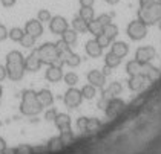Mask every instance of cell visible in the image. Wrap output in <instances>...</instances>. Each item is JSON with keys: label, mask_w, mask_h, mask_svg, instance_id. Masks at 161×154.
Returning <instances> with one entry per match:
<instances>
[{"label": "cell", "mask_w": 161, "mask_h": 154, "mask_svg": "<svg viewBox=\"0 0 161 154\" xmlns=\"http://www.w3.org/2000/svg\"><path fill=\"white\" fill-rule=\"evenodd\" d=\"M43 110L42 104L37 99V92L34 90H25L22 93V104H20V111L25 116H36Z\"/></svg>", "instance_id": "obj_1"}, {"label": "cell", "mask_w": 161, "mask_h": 154, "mask_svg": "<svg viewBox=\"0 0 161 154\" xmlns=\"http://www.w3.org/2000/svg\"><path fill=\"white\" fill-rule=\"evenodd\" d=\"M36 52H37L38 58H40V61L43 64H48V66L58 64V66H62L60 58H58V52H57V48H55V43H45L38 49H36Z\"/></svg>", "instance_id": "obj_2"}, {"label": "cell", "mask_w": 161, "mask_h": 154, "mask_svg": "<svg viewBox=\"0 0 161 154\" xmlns=\"http://www.w3.org/2000/svg\"><path fill=\"white\" fill-rule=\"evenodd\" d=\"M138 18L147 26L158 23L161 20V3L155 0L150 6L144 8V9H138Z\"/></svg>", "instance_id": "obj_3"}, {"label": "cell", "mask_w": 161, "mask_h": 154, "mask_svg": "<svg viewBox=\"0 0 161 154\" xmlns=\"http://www.w3.org/2000/svg\"><path fill=\"white\" fill-rule=\"evenodd\" d=\"M147 34V24L143 23L140 18L138 20H134V22H130L129 26H127V35L129 38H132V40H143L144 37Z\"/></svg>", "instance_id": "obj_4"}, {"label": "cell", "mask_w": 161, "mask_h": 154, "mask_svg": "<svg viewBox=\"0 0 161 154\" xmlns=\"http://www.w3.org/2000/svg\"><path fill=\"white\" fill-rule=\"evenodd\" d=\"M63 101H64V104L69 107V108L78 107L81 104V101H83L81 90H78V89H75V87H69L68 92H66L64 96H63Z\"/></svg>", "instance_id": "obj_5"}, {"label": "cell", "mask_w": 161, "mask_h": 154, "mask_svg": "<svg viewBox=\"0 0 161 154\" xmlns=\"http://www.w3.org/2000/svg\"><path fill=\"white\" fill-rule=\"evenodd\" d=\"M124 108H126V104H124L123 99H120V98H112L111 101H109V105L106 107V116L109 119H115L120 113H123Z\"/></svg>", "instance_id": "obj_6"}, {"label": "cell", "mask_w": 161, "mask_h": 154, "mask_svg": "<svg viewBox=\"0 0 161 154\" xmlns=\"http://www.w3.org/2000/svg\"><path fill=\"white\" fill-rule=\"evenodd\" d=\"M8 78L13 81H20L25 75V63H6Z\"/></svg>", "instance_id": "obj_7"}, {"label": "cell", "mask_w": 161, "mask_h": 154, "mask_svg": "<svg viewBox=\"0 0 161 154\" xmlns=\"http://www.w3.org/2000/svg\"><path fill=\"white\" fill-rule=\"evenodd\" d=\"M155 55H157L155 48H152V46H141V48L136 49L135 59L138 63H141V64H146V63H150L152 59L155 58Z\"/></svg>", "instance_id": "obj_8"}, {"label": "cell", "mask_w": 161, "mask_h": 154, "mask_svg": "<svg viewBox=\"0 0 161 154\" xmlns=\"http://www.w3.org/2000/svg\"><path fill=\"white\" fill-rule=\"evenodd\" d=\"M69 28L68 24V20L62 17V15H54L49 22V29L52 34H57V35H62L63 32Z\"/></svg>", "instance_id": "obj_9"}, {"label": "cell", "mask_w": 161, "mask_h": 154, "mask_svg": "<svg viewBox=\"0 0 161 154\" xmlns=\"http://www.w3.org/2000/svg\"><path fill=\"white\" fill-rule=\"evenodd\" d=\"M25 32L29 34V35L36 37V38H38V37L43 34V24H42V22L38 18H31L25 24Z\"/></svg>", "instance_id": "obj_10"}, {"label": "cell", "mask_w": 161, "mask_h": 154, "mask_svg": "<svg viewBox=\"0 0 161 154\" xmlns=\"http://www.w3.org/2000/svg\"><path fill=\"white\" fill-rule=\"evenodd\" d=\"M46 80L49 83H58L60 80H63V70H62V66L58 64H51L48 67V70L45 73Z\"/></svg>", "instance_id": "obj_11"}, {"label": "cell", "mask_w": 161, "mask_h": 154, "mask_svg": "<svg viewBox=\"0 0 161 154\" xmlns=\"http://www.w3.org/2000/svg\"><path fill=\"white\" fill-rule=\"evenodd\" d=\"M42 64H43V63L40 61L37 52L34 50L31 55H28V57L25 58V70H28V72H37V70H40Z\"/></svg>", "instance_id": "obj_12"}, {"label": "cell", "mask_w": 161, "mask_h": 154, "mask_svg": "<svg viewBox=\"0 0 161 154\" xmlns=\"http://www.w3.org/2000/svg\"><path fill=\"white\" fill-rule=\"evenodd\" d=\"M87 81H89V84H92L94 87L103 89L104 83H106V76L103 75V72L100 70H91L87 73Z\"/></svg>", "instance_id": "obj_13"}, {"label": "cell", "mask_w": 161, "mask_h": 154, "mask_svg": "<svg viewBox=\"0 0 161 154\" xmlns=\"http://www.w3.org/2000/svg\"><path fill=\"white\" fill-rule=\"evenodd\" d=\"M146 83H147V80L144 78V75L140 73V75H132L129 78V81H127V85H129V89L132 92H138V90H141L144 87Z\"/></svg>", "instance_id": "obj_14"}, {"label": "cell", "mask_w": 161, "mask_h": 154, "mask_svg": "<svg viewBox=\"0 0 161 154\" xmlns=\"http://www.w3.org/2000/svg\"><path fill=\"white\" fill-rule=\"evenodd\" d=\"M141 75H144V78L147 80V83H152V81H155L160 76V70L155 66H152L150 63H146V64H143Z\"/></svg>", "instance_id": "obj_15"}, {"label": "cell", "mask_w": 161, "mask_h": 154, "mask_svg": "<svg viewBox=\"0 0 161 154\" xmlns=\"http://www.w3.org/2000/svg\"><path fill=\"white\" fill-rule=\"evenodd\" d=\"M85 49H86V54L89 57H92V58H98L100 55L103 54V48L97 43V40H89L86 43V46H85Z\"/></svg>", "instance_id": "obj_16"}, {"label": "cell", "mask_w": 161, "mask_h": 154, "mask_svg": "<svg viewBox=\"0 0 161 154\" xmlns=\"http://www.w3.org/2000/svg\"><path fill=\"white\" fill-rule=\"evenodd\" d=\"M37 99L38 102L42 104V107H49L54 102V96L51 93V90H48V89H42L40 92H37Z\"/></svg>", "instance_id": "obj_17"}, {"label": "cell", "mask_w": 161, "mask_h": 154, "mask_svg": "<svg viewBox=\"0 0 161 154\" xmlns=\"http://www.w3.org/2000/svg\"><path fill=\"white\" fill-rule=\"evenodd\" d=\"M111 52H112V54H115L117 57L123 58V57H126V55H127V52H129V46H127L124 41H115V43L112 44Z\"/></svg>", "instance_id": "obj_18"}, {"label": "cell", "mask_w": 161, "mask_h": 154, "mask_svg": "<svg viewBox=\"0 0 161 154\" xmlns=\"http://www.w3.org/2000/svg\"><path fill=\"white\" fill-rule=\"evenodd\" d=\"M60 141L62 143L66 146V145H71L74 142V134H72V130H71V125L69 127H64V128H60Z\"/></svg>", "instance_id": "obj_19"}, {"label": "cell", "mask_w": 161, "mask_h": 154, "mask_svg": "<svg viewBox=\"0 0 161 154\" xmlns=\"http://www.w3.org/2000/svg\"><path fill=\"white\" fill-rule=\"evenodd\" d=\"M143 70V64L141 63H138L136 59H132V61H129L127 64H126V72L132 76V75H140Z\"/></svg>", "instance_id": "obj_20"}, {"label": "cell", "mask_w": 161, "mask_h": 154, "mask_svg": "<svg viewBox=\"0 0 161 154\" xmlns=\"http://www.w3.org/2000/svg\"><path fill=\"white\" fill-rule=\"evenodd\" d=\"M72 29H74L77 34H78V32H86L87 31V22L83 20L80 15H77V17H74V20H72Z\"/></svg>", "instance_id": "obj_21"}, {"label": "cell", "mask_w": 161, "mask_h": 154, "mask_svg": "<svg viewBox=\"0 0 161 154\" xmlns=\"http://www.w3.org/2000/svg\"><path fill=\"white\" fill-rule=\"evenodd\" d=\"M63 146H64V145L62 143L60 137H52V139H49V142L46 143V148H48V151H51V153H58V151H62Z\"/></svg>", "instance_id": "obj_22"}, {"label": "cell", "mask_w": 161, "mask_h": 154, "mask_svg": "<svg viewBox=\"0 0 161 154\" xmlns=\"http://www.w3.org/2000/svg\"><path fill=\"white\" fill-rule=\"evenodd\" d=\"M62 40L66 43V44H69V46H72L77 43V32H75L74 29H66L64 32L62 34Z\"/></svg>", "instance_id": "obj_23"}, {"label": "cell", "mask_w": 161, "mask_h": 154, "mask_svg": "<svg viewBox=\"0 0 161 154\" xmlns=\"http://www.w3.org/2000/svg\"><path fill=\"white\" fill-rule=\"evenodd\" d=\"M54 122H55L57 128L60 130V128H64V127H69V125H71V118H69V115H64V113H58Z\"/></svg>", "instance_id": "obj_24"}, {"label": "cell", "mask_w": 161, "mask_h": 154, "mask_svg": "<svg viewBox=\"0 0 161 154\" xmlns=\"http://www.w3.org/2000/svg\"><path fill=\"white\" fill-rule=\"evenodd\" d=\"M87 31L97 37V35H100V34H103V26L100 24V22L97 18H94V20L87 22Z\"/></svg>", "instance_id": "obj_25"}, {"label": "cell", "mask_w": 161, "mask_h": 154, "mask_svg": "<svg viewBox=\"0 0 161 154\" xmlns=\"http://www.w3.org/2000/svg\"><path fill=\"white\" fill-rule=\"evenodd\" d=\"M78 15H80L83 20L91 22V20L95 18V11H94L92 6H81V9H80V14H78Z\"/></svg>", "instance_id": "obj_26"}, {"label": "cell", "mask_w": 161, "mask_h": 154, "mask_svg": "<svg viewBox=\"0 0 161 154\" xmlns=\"http://www.w3.org/2000/svg\"><path fill=\"white\" fill-rule=\"evenodd\" d=\"M23 35H25V29H22V28H13L8 32V37L13 41H15V43H20V40L23 38Z\"/></svg>", "instance_id": "obj_27"}, {"label": "cell", "mask_w": 161, "mask_h": 154, "mask_svg": "<svg viewBox=\"0 0 161 154\" xmlns=\"http://www.w3.org/2000/svg\"><path fill=\"white\" fill-rule=\"evenodd\" d=\"M104 63H106V66H108V67L114 69V67L120 66V63H121V58H120V57H117L115 54L109 52V54L106 55V58H104Z\"/></svg>", "instance_id": "obj_28"}, {"label": "cell", "mask_w": 161, "mask_h": 154, "mask_svg": "<svg viewBox=\"0 0 161 154\" xmlns=\"http://www.w3.org/2000/svg\"><path fill=\"white\" fill-rule=\"evenodd\" d=\"M6 63H25V57L19 50H11L6 55Z\"/></svg>", "instance_id": "obj_29"}, {"label": "cell", "mask_w": 161, "mask_h": 154, "mask_svg": "<svg viewBox=\"0 0 161 154\" xmlns=\"http://www.w3.org/2000/svg\"><path fill=\"white\" fill-rule=\"evenodd\" d=\"M95 93H97V87H94L92 84H86L81 89V95H83V98H86V99H92L95 96Z\"/></svg>", "instance_id": "obj_30"}, {"label": "cell", "mask_w": 161, "mask_h": 154, "mask_svg": "<svg viewBox=\"0 0 161 154\" xmlns=\"http://www.w3.org/2000/svg\"><path fill=\"white\" fill-rule=\"evenodd\" d=\"M103 34H104V35H108L111 40H114L115 37L118 35V28H117L114 23L108 24V26H104V28H103Z\"/></svg>", "instance_id": "obj_31"}, {"label": "cell", "mask_w": 161, "mask_h": 154, "mask_svg": "<svg viewBox=\"0 0 161 154\" xmlns=\"http://www.w3.org/2000/svg\"><path fill=\"white\" fill-rule=\"evenodd\" d=\"M100 127H101V122H100L97 118H89V119H87L86 131H89V133H94V131H98Z\"/></svg>", "instance_id": "obj_32"}, {"label": "cell", "mask_w": 161, "mask_h": 154, "mask_svg": "<svg viewBox=\"0 0 161 154\" xmlns=\"http://www.w3.org/2000/svg\"><path fill=\"white\" fill-rule=\"evenodd\" d=\"M121 90H123V85H121L120 83H111V85L106 89V92H108L112 98H115L117 95H120Z\"/></svg>", "instance_id": "obj_33"}, {"label": "cell", "mask_w": 161, "mask_h": 154, "mask_svg": "<svg viewBox=\"0 0 161 154\" xmlns=\"http://www.w3.org/2000/svg\"><path fill=\"white\" fill-rule=\"evenodd\" d=\"M112 99V96L106 92V90H103L101 92V98H100L98 101V108L100 110H106V107L109 105V101Z\"/></svg>", "instance_id": "obj_34"}, {"label": "cell", "mask_w": 161, "mask_h": 154, "mask_svg": "<svg viewBox=\"0 0 161 154\" xmlns=\"http://www.w3.org/2000/svg\"><path fill=\"white\" fill-rule=\"evenodd\" d=\"M36 37H32V35H29V34H26L25 32V35H23V38L20 40V44L23 46V48L26 49H29V48H32L34 44H36Z\"/></svg>", "instance_id": "obj_35"}, {"label": "cell", "mask_w": 161, "mask_h": 154, "mask_svg": "<svg viewBox=\"0 0 161 154\" xmlns=\"http://www.w3.org/2000/svg\"><path fill=\"white\" fill-rule=\"evenodd\" d=\"M80 63H81V58H80L77 54H74V52L64 59V64H66V66H69V67H77Z\"/></svg>", "instance_id": "obj_36"}, {"label": "cell", "mask_w": 161, "mask_h": 154, "mask_svg": "<svg viewBox=\"0 0 161 154\" xmlns=\"http://www.w3.org/2000/svg\"><path fill=\"white\" fill-rule=\"evenodd\" d=\"M63 80H64V83L68 84L69 87H74L75 84L78 83V76H77V73H74V72H69V73L63 75Z\"/></svg>", "instance_id": "obj_37"}, {"label": "cell", "mask_w": 161, "mask_h": 154, "mask_svg": "<svg viewBox=\"0 0 161 154\" xmlns=\"http://www.w3.org/2000/svg\"><path fill=\"white\" fill-rule=\"evenodd\" d=\"M112 15H114L112 12H111V14H101V15H98V17H97V20H98L100 24L104 28V26H108V24L112 23Z\"/></svg>", "instance_id": "obj_38"}, {"label": "cell", "mask_w": 161, "mask_h": 154, "mask_svg": "<svg viewBox=\"0 0 161 154\" xmlns=\"http://www.w3.org/2000/svg\"><path fill=\"white\" fill-rule=\"evenodd\" d=\"M95 40H97V43H98L101 48H106V46H109L111 44V38L108 35H104V34H100V35H97L95 37Z\"/></svg>", "instance_id": "obj_39"}, {"label": "cell", "mask_w": 161, "mask_h": 154, "mask_svg": "<svg viewBox=\"0 0 161 154\" xmlns=\"http://www.w3.org/2000/svg\"><path fill=\"white\" fill-rule=\"evenodd\" d=\"M15 154H34V151H32V146L31 145L23 143V145H19L15 148Z\"/></svg>", "instance_id": "obj_40"}, {"label": "cell", "mask_w": 161, "mask_h": 154, "mask_svg": "<svg viewBox=\"0 0 161 154\" xmlns=\"http://www.w3.org/2000/svg\"><path fill=\"white\" fill-rule=\"evenodd\" d=\"M37 18L43 23V22H51V18H52V15H51V12L48 9H40L37 14Z\"/></svg>", "instance_id": "obj_41"}, {"label": "cell", "mask_w": 161, "mask_h": 154, "mask_svg": "<svg viewBox=\"0 0 161 154\" xmlns=\"http://www.w3.org/2000/svg\"><path fill=\"white\" fill-rule=\"evenodd\" d=\"M57 115H58V113H57V110H55V108H49V110L45 113V119H46V121H49V122H54L55 118H57Z\"/></svg>", "instance_id": "obj_42"}, {"label": "cell", "mask_w": 161, "mask_h": 154, "mask_svg": "<svg viewBox=\"0 0 161 154\" xmlns=\"http://www.w3.org/2000/svg\"><path fill=\"white\" fill-rule=\"evenodd\" d=\"M55 48H57V52H58V54H62V52H64V50L71 49V46H69V44H66L63 40H60V41H57V43H55Z\"/></svg>", "instance_id": "obj_43"}, {"label": "cell", "mask_w": 161, "mask_h": 154, "mask_svg": "<svg viewBox=\"0 0 161 154\" xmlns=\"http://www.w3.org/2000/svg\"><path fill=\"white\" fill-rule=\"evenodd\" d=\"M87 119H89V118H80L78 121H77V127H78V130L86 131V127H87Z\"/></svg>", "instance_id": "obj_44"}, {"label": "cell", "mask_w": 161, "mask_h": 154, "mask_svg": "<svg viewBox=\"0 0 161 154\" xmlns=\"http://www.w3.org/2000/svg\"><path fill=\"white\" fill-rule=\"evenodd\" d=\"M8 32H9V31L6 29V26L0 23V41H3V40L8 38Z\"/></svg>", "instance_id": "obj_45"}, {"label": "cell", "mask_w": 161, "mask_h": 154, "mask_svg": "<svg viewBox=\"0 0 161 154\" xmlns=\"http://www.w3.org/2000/svg\"><path fill=\"white\" fill-rule=\"evenodd\" d=\"M15 2L17 0H0L2 6H5V8H13L14 5H15Z\"/></svg>", "instance_id": "obj_46"}, {"label": "cell", "mask_w": 161, "mask_h": 154, "mask_svg": "<svg viewBox=\"0 0 161 154\" xmlns=\"http://www.w3.org/2000/svg\"><path fill=\"white\" fill-rule=\"evenodd\" d=\"M153 2H155V0H140V9H144V8L150 6Z\"/></svg>", "instance_id": "obj_47"}, {"label": "cell", "mask_w": 161, "mask_h": 154, "mask_svg": "<svg viewBox=\"0 0 161 154\" xmlns=\"http://www.w3.org/2000/svg\"><path fill=\"white\" fill-rule=\"evenodd\" d=\"M8 76V72H6V66H2L0 64V81H3L5 78Z\"/></svg>", "instance_id": "obj_48"}, {"label": "cell", "mask_w": 161, "mask_h": 154, "mask_svg": "<svg viewBox=\"0 0 161 154\" xmlns=\"http://www.w3.org/2000/svg\"><path fill=\"white\" fill-rule=\"evenodd\" d=\"M95 0H80V5L81 6H94Z\"/></svg>", "instance_id": "obj_49"}, {"label": "cell", "mask_w": 161, "mask_h": 154, "mask_svg": "<svg viewBox=\"0 0 161 154\" xmlns=\"http://www.w3.org/2000/svg\"><path fill=\"white\" fill-rule=\"evenodd\" d=\"M32 151L34 153H43V151H48V148L46 146H36V148H32Z\"/></svg>", "instance_id": "obj_50"}, {"label": "cell", "mask_w": 161, "mask_h": 154, "mask_svg": "<svg viewBox=\"0 0 161 154\" xmlns=\"http://www.w3.org/2000/svg\"><path fill=\"white\" fill-rule=\"evenodd\" d=\"M5 148H6V141L3 137H0V153H3Z\"/></svg>", "instance_id": "obj_51"}, {"label": "cell", "mask_w": 161, "mask_h": 154, "mask_svg": "<svg viewBox=\"0 0 161 154\" xmlns=\"http://www.w3.org/2000/svg\"><path fill=\"white\" fill-rule=\"evenodd\" d=\"M2 154H15V148H8V146H6Z\"/></svg>", "instance_id": "obj_52"}, {"label": "cell", "mask_w": 161, "mask_h": 154, "mask_svg": "<svg viewBox=\"0 0 161 154\" xmlns=\"http://www.w3.org/2000/svg\"><path fill=\"white\" fill-rule=\"evenodd\" d=\"M111 73V67H108V66H104V69H103V75L106 76V75H109Z\"/></svg>", "instance_id": "obj_53"}, {"label": "cell", "mask_w": 161, "mask_h": 154, "mask_svg": "<svg viewBox=\"0 0 161 154\" xmlns=\"http://www.w3.org/2000/svg\"><path fill=\"white\" fill-rule=\"evenodd\" d=\"M106 2H108L109 5H117V3H118L120 0H106Z\"/></svg>", "instance_id": "obj_54"}, {"label": "cell", "mask_w": 161, "mask_h": 154, "mask_svg": "<svg viewBox=\"0 0 161 154\" xmlns=\"http://www.w3.org/2000/svg\"><path fill=\"white\" fill-rule=\"evenodd\" d=\"M2 93H3V89H2V85H0V98H2Z\"/></svg>", "instance_id": "obj_55"}, {"label": "cell", "mask_w": 161, "mask_h": 154, "mask_svg": "<svg viewBox=\"0 0 161 154\" xmlns=\"http://www.w3.org/2000/svg\"><path fill=\"white\" fill-rule=\"evenodd\" d=\"M158 26H160V29H161V20H160V22H158Z\"/></svg>", "instance_id": "obj_56"}, {"label": "cell", "mask_w": 161, "mask_h": 154, "mask_svg": "<svg viewBox=\"0 0 161 154\" xmlns=\"http://www.w3.org/2000/svg\"><path fill=\"white\" fill-rule=\"evenodd\" d=\"M157 2H160V3H161V0H157Z\"/></svg>", "instance_id": "obj_57"}]
</instances>
